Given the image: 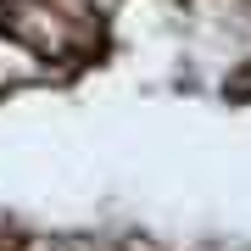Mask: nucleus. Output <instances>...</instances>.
<instances>
[{
	"mask_svg": "<svg viewBox=\"0 0 251 251\" xmlns=\"http://www.w3.org/2000/svg\"><path fill=\"white\" fill-rule=\"evenodd\" d=\"M0 28L11 39H23L28 50H39L45 62H62L78 73L90 62V50L100 45V11H78L62 0H0Z\"/></svg>",
	"mask_w": 251,
	"mask_h": 251,
	"instance_id": "1",
	"label": "nucleus"
}]
</instances>
